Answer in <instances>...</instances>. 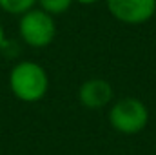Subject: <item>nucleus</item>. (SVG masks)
I'll list each match as a JSON object with an SVG mask.
<instances>
[{"mask_svg": "<svg viewBox=\"0 0 156 155\" xmlns=\"http://www.w3.org/2000/svg\"><path fill=\"white\" fill-rule=\"evenodd\" d=\"M109 124L122 135H136L145 130L149 122L147 106L136 97H122L109 108Z\"/></svg>", "mask_w": 156, "mask_h": 155, "instance_id": "2", "label": "nucleus"}, {"mask_svg": "<svg viewBox=\"0 0 156 155\" xmlns=\"http://www.w3.org/2000/svg\"><path fill=\"white\" fill-rule=\"evenodd\" d=\"M113 99L115 89L105 78H89L78 88V100L83 108L89 110H102L113 104Z\"/></svg>", "mask_w": 156, "mask_h": 155, "instance_id": "5", "label": "nucleus"}, {"mask_svg": "<svg viewBox=\"0 0 156 155\" xmlns=\"http://www.w3.org/2000/svg\"><path fill=\"white\" fill-rule=\"evenodd\" d=\"M2 46H4V29L0 26V49H2Z\"/></svg>", "mask_w": 156, "mask_h": 155, "instance_id": "9", "label": "nucleus"}, {"mask_svg": "<svg viewBox=\"0 0 156 155\" xmlns=\"http://www.w3.org/2000/svg\"><path fill=\"white\" fill-rule=\"evenodd\" d=\"M18 31L22 40L31 47H47L56 37L55 17L42 11L40 7H33L20 15Z\"/></svg>", "mask_w": 156, "mask_h": 155, "instance_id": "3", "label": "nucleus"}, {"mask_svg": "<svg viewBox=\"0 0 156 155\" xmlns=\"http://www.w3.org/2000/svg\"><path fill=\"white\" fill-rule=\"evenodd\" d=\"M109 13L123 24H144L156 13V0H105Z\"/></svg>", "mask_w": 156, "mask_h": 155, "instance_id": "4", "label": "nucleus"}, {"mask_svg": "<svg viewBox=\"0 0 156 155\" xmlns=\"http://www.w3.org/2000/svg\"><path fill=\"white\" fill-rule=\"evenodd\" d=\"M78 4H82V6H91V4H96V2H100V0H75Z\"/></svg>", "mask_w": 156, "mask_h": 155, "instance_id": "8", "label": "nucleus"}, {"mask_svg": "<svg viewBox=\"0 0 156 155\" xmlns=\"http://www.w3.org/2000/svg\"><path fill=\"white\" fill-rule=\"evenodd\" d=\"M9 88L16 99L24 102H37L45 97L49 89V77L40 64L24 60L11 70Z\"/></svg>", "mask_w": 156, "mask_h": 155, "instance_id": "1", "label": "nucleus"}, {"mask_svg": "<svg viewBox=\"0 0 156 155\" xmlns=\"http://www.w3.org/2000/svg\"><path fill=\"white\" fill-rule=\"evenodd\" d=\"M37 0H0V9L9 15H24L26 11L33 9Z\"/></svg>", "mask_w": 156, "mask_h": 155, "instance_id": "6", "label": "nucleus"}, {"mask_svg": "<svg viewBox=\"0 0 156 155\" xmlns=\"http://www.w3.org/2000/svg\"><path fill=\"white\" fill-rule=\"evenodd\" d=\"M75 0H37V4L40 6L42 11L49 13L51 17H56V15H64L71 6H73Z\"/></svg>", "mask_w": 156, "mask_h": 155, "instance_id": "7", "label": "nucleus"}]
</instances>
